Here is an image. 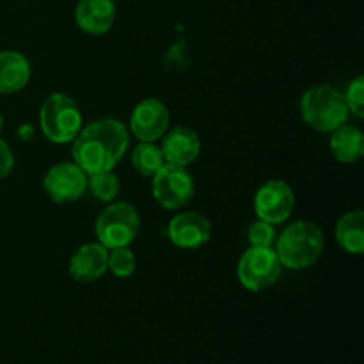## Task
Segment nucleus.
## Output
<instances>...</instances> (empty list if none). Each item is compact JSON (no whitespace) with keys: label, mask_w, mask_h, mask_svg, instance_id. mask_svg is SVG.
I'll return each instance as SVG.
<instances>
[{"label":"nucleus","mask_w":364,"mask_h":364,"mask_svg":"<svg viewBox=\"0 0 364 364\" xmlns=\"http://www.w3.org/2000/svg\"><path fill=\"white\" fill-rule=\"evenodd\" d=\"M31 80V63L23 53L16 50L0 52V95H11Z\"/></svg>","instance_id":"2eb2a0df"},{"label":"nucleus","mask_w":364,"mask_h":364,"mask_svg":"<svg viewBox=\"0 0 364 364\" xmlns=\"http://www.w3.org/2000/svg\"><path fill=\"white\" fill-rule=\"evenodd\" d=\"M169 128V110L156 98H146L137 103L130 116V130L139 141L155 142Z\"/></svg>","instance_id":"9d476101"},{"label":"nucleus","mask_w":364,"mask_h":364,"mask_svg":"<svg viewBox=\"0 0 364 364\" xmlns=\"http://www.w3.org/2000/svg\"><path fill=\"white\" fill-rule=\"evenodd\" d=\"M169 240L180 249H198L212 238V224L198 212H181L167 226Z\"/></svg>","instance_id":"9b49d317"},{"label":"nucleus","mask_w":364,"mask_h":364,"mask_svg":"<svg viewBox=\"0 0 364 364\" xmlns=\"http://www.w3.org/2000/svg\"><path fill=\"white\" fill-rule=\"evenodd\" d=\"M109 249L105 245L85 244L73 252L70 259V274L78 283L98 281L109 270Z\"/></svg>","instance_id":"ddd939ff"},{"label":"nucleus","mask_w":364,"mask_h":364,"mask_svg":"<svg viewBox=\"0 0 364 364\" xmlns=\"http://www.w3.org/2000/svg\"><path fill=\"white\" fill-rule=\"evenodd\" d=\"M46 196L55 203H73L87 191V174L75 162H59L43 178Z\"/></svg>","instance_id":"6e6552de"},{"label":"nucleus","mask_w":364,"mask_h":364,"mask_svg":"<svg viewBox=\"0 0 364 364\" xmlns=\"http://www.w3.org/2000/svg\"><path fill=\"white\" fill-rule=\"evenodd\" d=\"M130 135L127 127L116 117H100L82 127L73 139V162L85 174L112 171L127 153Z\"/></svg>","instance_id":"f257e3e1"},{"label":"nucleus","mask_w":364,"mask_h":364,"mask_svg":"<svg viewBox=\"0 0 364 364\" xmlns=\"http://www.w3.org/2000/svg\"><path fill=\"white\" fill-rule=\"evenodd\" d=\"M295 206V194L283 180H270L258 188L255 196V210L258 219L270 224L288 220Z\"/></svg>","instance_id":"1a4fd4ad"},{"label":"nucleus","mask_w":364,"mask_h":364,"mask_svg":"<svg viewBox=\"0 0 364 364\" xmlns=\"http://www.w3.org/2000/svg\"><path fill=\"white\" fill-rule=\"evenodd\" d=\"M116 20L114 0H78L75 7V21L87 34L100 36L110 31Z\"/></svg>","instance_id":"4468645a"},{"label":"nucleus","mask_w":364,"mask_h":364,"mask_svg":"<svg viewBox=\"0 0 364 364\" xmlns=\"http://www.w3.org/2000/svg\"><path fill=\"white\" fill-rule=\"evenodd\" d=\"M336 240L341 249L350 255H363L364 251V213L352 210L345 213L336 224Z\"/></svg>","instance_id":"f3484780"},{"label":"nucleus","mask_w":364,"mask_h":364,"mask_svg":"<svg viewBox=\"0 0 364 364\" xmlns=\"http://www.w3.org/2000/svg\"><path fill=\"white\" fill-rule=\"evenodd\" d=\"M160 151H162L166 164L187 167L199 156L201 139H199L198 132H194L192 128L176 127L164 134Z\"/></svg>","instance_id":"f8f14e48"},{"label":"nucleus","mask_w":364,"mask_h":364,"mask_svg":"<svg viewBox=\"0 0 364 364\" xmlns=\"http://www.w3.org/2000/svg\"><path fill=\"white\" fill-rule=\"evenodd\" d=\"M238 281L249 291H262L272 287L281 276V263L272 247H249L237 267Z\"/></svg>","instance_id":"0eeeda50"},{"label":"nucleus","mask_w":364,"mask_h":364,"mask_svg":"<svg viewBox=\"0 0 364 364\" xmlns=\"http://www.w3.org/2000/svg\"><path fill=\"white\" fill-rule=\"evenodd\" d=\"M39 124L48 141L66 144L73 142L82 130V112L77 102L66 92H53L43 103Z\"/></svg>","instance_id":"20e7f679"},{"label":"nucleus","mask_w":364,"mask_h":364,"mask_svg":"<svg viewBox=\"0 0 364 364\" xmlns=\"http://www.w3.org/2000/svg\"><path fill=\"white\" fill-rule=\"evenodd\" d=\"M343 92L333 85H315L301 98V116L308 127L316 132H334L348 119Z\"/></svg>","instance_id":"7ed1b4c3"},{"label":"nucleus","mask_w":364,"mask_h":364,"mask_svg":"<svg viewBox=\"0 0 364 364\" xmlns=\"http://www.w3.org/2000/svg\"><path fill=\"white\" fill-rule=\"evenodd\" d=\"M164 164L162 151L155 142L141 141L132 151V166L142 176H153Z\"/></svg>","instance_id":"a211bd4d"},{"label":"nucleus","mask_w":364,"mask_h":364,"mask_svg":"<svg viewBox=\"0 0 364 364\" xmlns=\"http://www.w3.org/2000/svg\"><path fill=\"white\" fill-rule=\"evenodd\" d=\"M331 151L334 159L343 164H354L364 155V135L359 128L345 123L343 127L331 132Z\"/></svg>","instance_id":"dca6fc26"},{"label":"nucleus","mask_w":364,"mask_h":364,"mask_svg":"<svg viewBox=\"0 0 364 364\" xmlns=\"http://www.w3.org/2000/svg\"><path fill=\"white\" fill-rule=\"evenodd\" d=\"M14 167V156L9 144L4 139H0V180L9 176Z\"/></svg>","instance_id":"5701e85b"},{"label":"nucleus","mask_w":364,"mask_h":364,"mask_svg":"<svg viewBox=\"0 0 364 364\" xmlns=\"http://www.w3.org/2000/svg\"><path fill=\"white\" fill-rule=\"evenodd\" d=\"M2 124H4V119H2V114H0V130H2Z\"/></svg>","instance_id":"b1692460"},{"label":"nucleus","mask_w":364,"mask_h":364,"mask_svg":"<svg viewBox=\"0 0 364 364\" xmlns=\"http://www.w3.org/2000/svg\"><path fill=\"white\" fill-rule=\"evenodd\" d=\"M323 233L315 223L295 220L288 224L276 238V255L281 267L304 270L315 265L323 251Z\"/></svg>","instance_id":"f03ea898"},{"label":"nucleus","mask_w":364,"mask_h":364,"mask_svg":"<svg viewBox=\"0 0 364 364\" xmlns=\"http://www.w3.org/2000/svg\"><path fill=\"white\" fill-rule=\"evenodd\" d=\"M107 265L116 277H128L135 272V255L128 245L112 247L109 252Z\"/></svg>","instance_id":"aec40b11"},{"label":"nucleus","mask_w":364,"mask_h":364,"mask_svg":"<svg viewBox=\"0 0 364 364\" xmlns=\"http://www.w3.org/2000/svg\"><path fill=\"white\" fill-rule=\"evenodd\" d=\"M141 217L130 203H112L98 215L95 224L96 237L107 249L130 245L137 237Z\"/></svg>","instance_id":"39448f33"},{"label":"nucleus","mask_w":364,"mask_h":364,"mask_svg":"<svg viewBox=\"0 0 364 364\" xmlns=\"http://www.w3.org/2000/svg\"><path fill=\"white\" fill-rule=\"evenodd\" d=\"M247 240L251 247H272L276 244V228L274 224L258 219L249 226Z\"/></svg>","instance_id":"412c9836"},{"label":"nucleus","mask_w":364,"mask_h":364,"mask_svg":"<svg viewBox=\"0 0 364 364\" xmlns=\"http://www.w3.org/2000/svg\"><path fill=\"white\" fill-rule=\"evenodd\" d=\"M151 178L153 196L162 208H183L194 198L196 181L187 167L164 164Z\"/></svg>","instance_id":"423d86ee"},{"label":"nucleus","mask_w":364,"mask_h":364,"mask_svg":"<svg viewBox=\"0 0 364 364\" xmlns=\"http://www.w3.org/2000/svg\"><path fill=\"white\" fill-rule=\"evenodd\" d=\"M87 187L96 199L110 203L119 194V180L112 171L87 174Z\"/></svg>","instance_id":"6ab92c4d"},{"label":"nucleus","mask_w":364,"mask_h":364,"mask_svg":"<svg viewBox=\"0 0 364 364\" xmlns=\"http://www.w3.org/2000/svg\"><path fill=\"white\" fill-rule=\"evenodd\" d=\"M345 102H347L348 110L354 116L364 117V77L359 75L348 84L347 92H343Z\"/></svg>","instance_id":"4be33fe9"}]
</instances>
